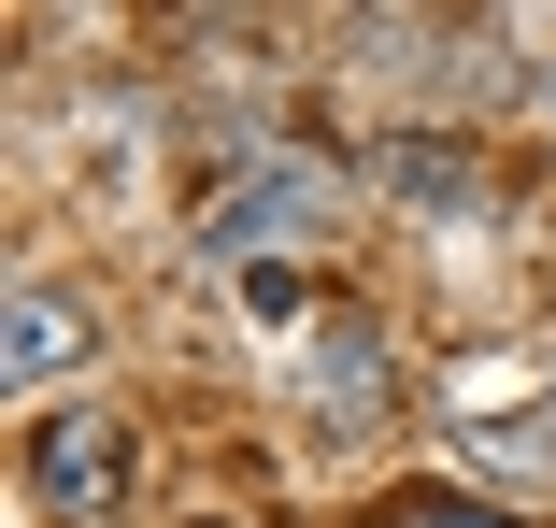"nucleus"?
<instances>
[{"instance_id":"6","label":"nucleus","mask_w":556,"mask_h":528,"mask_svg":"<svg viewBox=\"0 0 556 528\" xmlns=\"http://www.w3.org/2000/svg\"><path fill=\"white\" fill-rule=\"evenodd\" d=\"M414 528H485V514H471V500H428V514H414Z\"/></svg>"},{"instance_id":"4","label":"nucleus","mask_w":556,"mask_h":528,"mask_svg":"<svg viewBox=\"0 0 556 528\" xmlns=\"http://www.w3.org/2000/svg\"><path fill=\"white\" fill-rule=\"evenodd\" d=\"M371 186L400 200V215H485V158L442 143V129H386L371 143Z\"/></svg>"},{"instance_id":"1","label":"nucleus","mask_w":556,"mask_h":528,"mask_svg":"<svg viewBox=\"0 0 556 528\" xmlns=\"http://www.w3.org/2000/svg\"><path fill=\"white\" fill-rule=\"evenodd\" d=\"M29 514L43 528H100V514H129V486H143V429L115 400H58V414H29Z\"/></svg>"},{"instance_id":"3","label":"nucleus","mask_w":556,"mask_h":528,"mask_svg":"<svg viewBox=\"0 0 556 528\" xmlns=\"http://www.w3.org/2000/svg\"><path fill=\"white\" fill-rule=\"evenodd\" d=\"M328 186H343V172H328V158H243V186L229 200H214V257H257V243H286V229H314L328 215Z\"/></svg>"},{"instance_id":"5","label":"nucleus","mask_w":556,"mask_h":528,"mask_svg":"<svg viewBox=\"0 0 556 528\" xmlns=\"http://www.w3.org/2000/svg\"><path fill=\"white\" fill-rule=\"evenodd\" d=\"M314 414H386V329L371 314H328L314 329Z\"/></svg>"},{"instance_id":"2","label":"nucleus","mask_w":556,"mask_h":528,"mask_svg":"<svg viewBox=\"0 0 556 528\" xmlns=\"http://www.w3.org/2000/svg\"><path fill=\"white\" fill-rule=\"evenodd\" d=\"M72 372H100V314H86L72 286H15V300H0V386L58 414Z\"/></svg>"}]
</instances>
